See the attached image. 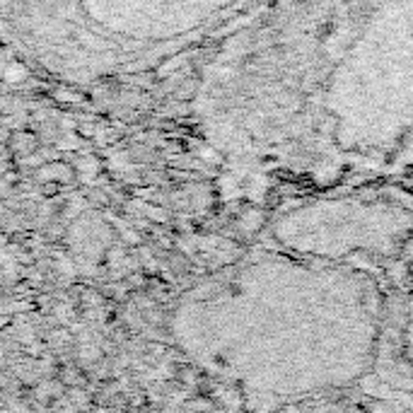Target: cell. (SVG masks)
I'll list each match as a JSON object with an SVG mask.
<instances>
[{
  "label": "cell",
  "mask_w": 413,
  "mask_h": 413,
  "mask_svg": "<svg viewBox=\"0 0 413 413\" xmlns=\"http://www.w3.org/2000/svg\"><path fill=\"white\" fill-rule=\"evenodd\" d=\"M392 278L259 245L199 283L177 312L196 363L259 409L370 387Z\"/></svg>",
  "instance_id": "cell-2"
},
{
  "label": "cell",
  "mask_w": 413,
  "mask_h": 413,
  "mask_svg": "<svg viewBox=\"0 0 413 413\" xmlns=\"http://www.w3.org/2000/svg\"><path fill=\"white\" fill-rule=\"evenodd\" d=\"M261 242L392 276L413 259V196L389 184L341 186L281 208Z\"/></svg>",
  "instance_id": "cell-3"
},
{
  "label": "cell",
  "mask_w": 413,
  "mask_h": 413,
  "mask_svg": "<svg viewBox=\"0 0 413 413\" xmlns=\"http://www.w3.org/2000/svg\"><path fill=\"white\" fill-rule=\"evenodd\" d=\"M377 389L413 399V283L389 290L387 324L375 380Z\"/></svg>",
  "instance_id": "cell-4"
},
{
  "label": "cell",
  "mask_w": 413,
  "mask_h": 413,
  "mask_svg": "<svg viewBox=\"0 0 413 413\" xmlns=\"http://www.w3.org/2000/svg\"><path fill=\"white\" fill-rule=\"evenodd\" d=\"M201 114L257 177L392 167L413 145V0H266L211 61Z\"/></svg>",
  "instance_id": "cell-1"
}]
</instances>
